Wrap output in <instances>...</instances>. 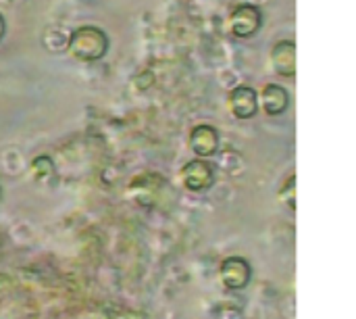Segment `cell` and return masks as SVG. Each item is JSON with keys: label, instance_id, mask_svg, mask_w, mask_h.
Listing matches in <instances>:
<instances>
[{"label": "cell", "instance_id": "7", "mask_svg": "<svg viewBox=\"0 0 356 319\" xmlns=\"http://www.w3.org/2000/svg\"><path fill=\"white\" fill-rule=\"evenodd\" d=\"M190 148L196 159H209L219 150V132L213 125H196L190 132Z\"/></svg>", "mask_w": 356, "mask_h": 319}, {"label": "cell", "instance_id": "10", "mask_svg": "<svg viewBox=\"0 0 356 319\" xmlns=\"http://www.w3.org/2000/svg\"><path fill=\"white\" fill-rule=\"evenodd\" d=\"M33 171H35V176H40L42 180H46V178L52 176L54 165H52V161L48 157H35L33 159Z\"/></svg>", "mask_w": 356, "mask_h": 319}, {"label": "cell", "instance_id": "4", "mask_svg": "<svg viewBox=\"0 0 356 319\" xmlns=\"http://www.w3.org/2000/svg\"><path fill=\"white\" fill-rule=\"evenodd\" d=\"M227 109L240 121L252 119L259 113V92L250 86H236L227 96Z\"/></svg>", "mask_w": 356, "mask_h": 319}, {"label": "cell", "instance_id": "1", "mask_svg": "<svg viewBox=\"0 0 356 319\" xmlns=\"http://www.w3.org/2000/svg\"><path fill=\"white\" fill-rule=\"evenodd\" d=\"M108 36L96 25L75 27L69 36V54L81 63H96L108 52Z\"/></svg>", "mask_w": 356, "mask_h": 319}, {"label": "cell", "instance_id": "6", "mask_svg": "<svg viewBox=\"0 0 356 319\" xmlns=\"http://www.w3.org/2000/svg\"><path fill=\"white\" fill-rule=\"evenodd\" d=\"M290 107V94L280 84H267L259 92V111H263L269 117H277L286 113Z\"/></svg>", "mask_w": 356, "mask_h": 319}, {"label": "cell", "instance_id": "11", "mask_svg": "<svg viewBox=\"0 0 356 319\" xmlns=\"http://www.w3.org/2000/svg\"><path fill=\"white\" fill-rule=\"evenodd\" d=\"M4 33H6V21H4V17H2V13H0V42H2Z\"/></svg>", "mask_w": 356, "mask_h": 319}, {"label": "cell", "instance_id": "8", "mask_svg": "<svg viewBox=\"0 0 356 319\" xmlns=\"http://www.w3.org/2000/svg\"><path fill=\"white\" fill-rule=\"evenodd\" d=\"M271 65L284 77L296 75V44L292 40H282L271 50Z\"/></svg>", "mask_w": 356, "mask_h": 319}, {"label": "cell", "instance_id": "5", "mask_svg": "<svg viewBox=\"0 0 356 319\" xmlns=\"http://www.w3.org/2000/svg\"><path fill=\"white\" fill-rule=\"evenodd\" d=\"M252 278V267L244 257H227L221 265V282L229 290H242Z\"/></svg>", "mask_w": 356, "mask_h": 319}, {"label": "cell", "instance_id": "3", "mask_svg": "<svg viewBox=\"0 0 356 319\" xmlns=\"http://www.w3.org/2000/svg\"><path fill=\"white\" fill-rule=\"evenodd\" d=\"M181 182L186 190L190 192H204L213 186L215 182V171L213 165L207 159H194L181 167Z\"/></svg>", "mask_w": 356, "mask_h": 319}, {"label": "cell", "instance_id": "9", "mask_svg": "<svg viewBox=\"0 0 356 319\" xmlns=\"http://www.w3.org/2000/svg\"><path fill=\"white\" fill-rule=\"evenodd\" d=\"M69 36H71V31L63 29L60 25H50L44 31V46L50 52H65L69 46Z\"/></svg>", "mask_w": 356, "mask_h": 319}, {"label": "cell", "instance_id": "2", "mask_svg": "<svg viewBox=\"0 0 356 319\" xmlns=\"http://www.w3.org/2000/svg\"><path fill=\"white\" fill-rule=\"evenodd\" d=\"M229 31L240 38V40H246V38H252L254 33H259L261 25H263V13L259 6L254 4H238L234 6V10L229 13Z\"/></svg>", "mask_w": 356, "mask_h": 319}]
</instances>
